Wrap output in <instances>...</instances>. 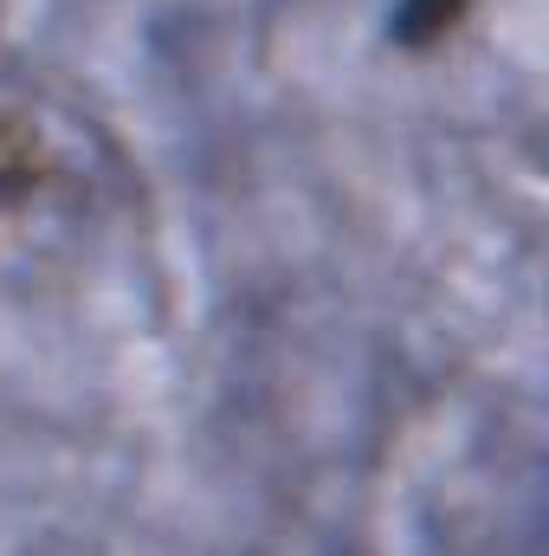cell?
Returning a JSON list of instances; mask_svg holds the SVG:
<instances>
[{"mask_svg": "<svg viewBox=\"0 0 549 556\" xmlns=\"http://www.w3.org/2000/svg\"><path fill=\"white\" fill-rule=\"evenodd\" d=\"M465 0H408L401 7V20H395V33L408 39V46H420V39H433L439 26H452V13H459Z\"/></svg>", "mask_w": 549, "mask_h": 556, "instance_id": "cell-1", "label": "cell"}]
</instances>
